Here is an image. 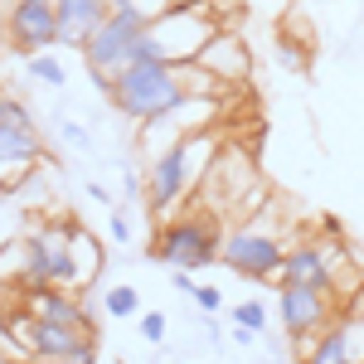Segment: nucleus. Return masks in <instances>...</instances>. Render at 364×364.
<instances>
[{"mask_svg": "<svg viewBox=\"0 0 364 364\" xmlns=\"http://www.w3.org/2000/svg\"><path fill=\"white\" fill-rule=\"evenodd\" d=\"M219 146L224 141L214 132H195V136H180L175 146H166L161 156H151L146 161V204H151V214L170 219L185 199L195 195L204 170L219 156Z\"/></svg>", "mask_w": 364, "mask_h": 364, "instance_id": "nucleus-1", "label": "nucleus"}, {"mask_svg": "<svg viewBox=\"0 0 364 364\" xmlns=\"http://www.w3.org/2000/svg\"><path fill=\"white\" fill-rule=\"evenodd\" d=\"M282 257H287V238H282L277 219H272V204H262L252 219L228 224L224 238H219V262L248 282H272Z\"/></svg>", "mask_w": 364, "mask_h": 364, "instance_id": "nucleus-2", "label": "nucleus"}, {"mask_svg": "<svg viewBox=\"0 0 364 364\" xmlns=\"http://www.w3.org/2000/svg\"><path fill=\"white\" fill-rule=\"evenodd\" d=\"M219 20L204 5H185V10H166L161 20H151L136 44V63H195L204 54V44L219 34Z\"/></svg>", "mask_w": 364, "mask_h": 364, "instance_id": "nucleus-3", "label": "nucleus"}, {"mask_svg": "<svg viewBox=\"0 0 364 364\" xmlns=\"http://www.w3.org/2000/svg\"><path fill=\"white\" fill-rule=\"evenodd\" d=\"M112 107L117 117H127L132 127L166 117L180 97H190L180 83V63H127L112 78Z\"/></svg>", "mask_w": 364, "mask_h": 364, "instance_id": "nucleus-4", "label": "nucleus"}, {"mask_svg": "<svg viewBox=\"0 0 364 364\" xmlns=\"http://www.w3.org/2000/svg\"><path fill=\"white\" fill-rule=\"evenodd\" d=\"M219 238H224V224L209 209H190V214H175V219H166L156 228L146 252L170 262L175 272H195V267L219 262Z\"/></svg>", "mask_w": 364, "mask_h": 364, "instance_id": "nucleus-5", "label": "nucleus"}, {"mask_svg": "<svg viewBox=\"0 0 364 364\" xmlns=\"http://www.w3.org/2000/svg\"><path fill=\"white\" fill-rule=\"evenodd\" d=\"M20 291L34 287H78V267L68 257V228L39 224L34 233H25V267H20Z\"/></svg>", "mask_w": 364, "mask_h": 364, "instance_id": "nucleus-6", "label": "nucleus"}, {"mask_svg": "<svg viewBox=\"0 0 364 364\" xmlns=\"http://www.w3.org/2000/svg\"><path fill=\"white\" fill-rule=\"evenodd\" d=\"M336 291H316V287H282L277 296V321L282 331H287V340L301 350L306 340H316L331 321H336Z\"/></svg>", "mask_w": 364, "mask_h": 364, "instance_id": "nucleus-7", "label": "nucleus"}, {"mask_svg": "<svg viewBox=\"0 0 364 364\" xmlns=\"http://www.w3.org/2000/svg\"><path fill=\"white\" fill-rule=\"evenodd\" d=\"M340 238L326 243H291L277 267V287H316V291H336L340 287Z\"/></svg>", "mask_w": 364, "mask_h": 364, "instance_id": "nucleus-8", "label": "nucleus"}, {"mask_svg": "<svg viewBox=\"0 0 364 364\" xmlns=\"http://www.w3.org/2000/svg\"><path fill=\"white\" fill-rule=\"evenodd\" d=\"M5 39L15 54H49L58 44V10L54 0H15L5 15Z\"/></svg>", "mask_w": 364, "mask_h": 364, "instance_id": "nucleus-9", "label": "nucleus"}, {"mask_svg": "<svg viewBox=\"0 0 364 364\" xmlns=\"http://www.w3.org/2000/svg\"><path fill=\"white\" fill-rule=\"evenodd\" d=\"M195 63L204 68V73H214V78H219L224 87H228V83H243V78L252 73V54H248V44H243V39H238L233 29H219V34H214V39L204 44V54H199Z\"/></svg>", "mask_w": 364, "mask_h": 364, "instance_id": "nucleus-10", "label": "nucleus"}, {"mask_svg": "<svg viewBox=\"0 0 364 364\" xmlns=\"http://www.w3.org/2000/svg\"><path fill=\"white\" fill-rule=\"evenodd\" d=\"M20 306L34 321H58V326H83L92 331V316L83 311V301L68 296V287H34V291H20Z\"/></svg>", "mask_w": 364, "mask_h": 364, "instance_id": "nucleus-11", "label": "nucleus"}, {"mask_svg": "<svg viewBox=\"0 0 364 364\" xmlns=\"http://www.w3.org/2000/svg\"><path fill=\"white\" fill-rule=\"evenodd\" d=\"M296 355H301V364H360L355 355H350V345H345V326H340V316L316 340H306Z\"/></svg>", "mask_w": 364, "mask_h": 364, "instance_id": "nucleus-12", "label": "nucleus"}, {"mask_svg": "<svg viewBox=\"0 0 364 364\" xmlns=\"http://www.w3.org/2000/svg\"><path fill=\"white\" fill-rule=\"evenodd\" d=\"M68 257H73V267H78V287H92V282L102 277V243H97L83 224L68 228Z\"/></svg>", "mask_w": 364, "mask_h": 364, "instance_id": "nucleus-13", "label": "nucleus"}, {"mask_svg": "<svg viewBox=\"0 0 364 364\" xmlns=\"http://www.w3.org/2000/svg\"><path fill=\"white\" fill-rule=\"evenodd\" d=\"M25 78L39 83V87H63L68 83V68H63L54 54H29L25 58Z\"/></svg>", "mask_w": 364, "mask_h": 364, "instance_id": "nucleus-14", "label": "nucleus"}, {"mask_svg": "<svg viewBox=\"0 0 364 364\" xmlns=\"http://www.w3.org/2000/svg\"><path fill=\"white\" fill-rule=\"evenodd\" d=\"M102 311H107L112 321H127V316H136V311H141V291H136V287H127V282H117V287L102 291Z\"/></svg>", "mask_w": 364, "mask_h": 364, "instance_id": "nucleus-15", "label": "nucleus"}, {"mask_svg": "<svg viewBox=\"0 0 364 364\" xmlns=\"http://www.w3.org/2000/svg\"><path fill=\"white\" fill-rule=\"evenodd\" d=\"M0 132H39V122H34V112H29L20 97L0 92Z\"/></svg>", "mask_w": 364, "mask_h": 364, "instance_id": "nucleus-16", "label": "nucleus"}, {"mask_svg": "<svg viewBox=\"0 0 364 364\" xmlns=\"http://www.w3.org/2000/svg\"><path fill=\"white\" fill-rule=\"evenodd\" d=\"M233 326L262 336V331H267V306H262V301H238V306H233Z\"/></svg>", "mask_w": 364, "mask_h": 364, "instance_id": "nucleus-17", "label": "nucleus"}, {"mask_svg": "<svg viewBox=\"0 0 364 364\" xmlns=\"http://www.w3.org/2000/svg\"><path fill=\"white\" fill-rule=\"evenodd\" d=\"M107 238H112L117 248H127V243H132V219H127L122 209H112V214H107Z\"/></svg>", "mask_w": 364, "mask_h": 364, "instance_id": "nucleus-18", "label": "nucleus"}, {"mask_svg": "<svg viewBox=\"0 0 364 364\" xmlns=\"http://www.w3.org/2000/svg\"><path fill=\"white\" fill-rule=\"evenodd\" d=\"M166 311H146V316H141V336L151 340V345H161V340H166Z\"/></svg>", "mask_w": 364, "mask_h": 364, "instance_id": "nucleus-19", "label": "nucleus"}, {"mask_svg": "<svg viewBox=\"0 0 364 364\" xmlns=\"http://www.w3.org/2000/svg\"><path fill=\"white\" fill-rule=\"evenodd\" d=\"M195 306H199V316H214L224 306V291L219 287H195Z\"/></svg>", "mask_w": 364, "mask_h": 364, "instance_id": "nucleus-20", "label": "nucleus"}, {"mask_svg": "<svg viewBox=\"0 0 364 364\" xmlns=\"http://www.w3.org/2000/svg\"><path fill=\"white\" fill-rule=\"evenodd\" d=\"M58 132H63V141H68V146H78V151H92V136H87L78 122H58Z\"/></svg>", "mask_w": 364, "mask_h": 364, "instance_id": "nucleus-21", "label": "nucleus"}, {"mask_svg": "<svg viewBox=\"0 0 364 364\" xmlns=\"http://www.w3.org/2000/svg\"><path fill=\"white\" fill-rule=\"evenodd\" d=\"M97 360H102V355H97V340H83L73 355H63L58 364H97Z\"/></svg>", "mask_w": 364, "mask_h": 364, "instance_id": "nucleus-22", "label": "nucleus"}, {"mask_svg": "<svg viewBox=\"0 0 364 364\" xmlns=\"http://www.w3.org/2000/svg\"><path fill=\"white\" fill-rule=\"evenodd\" d=\"M87 199H92V204H107V209H117L112 190H107V185H97V180H92V185H87Z\"/></svg>", "mask_w": 364, "mask_h": 364, "instance_id": "nucleus-23", "label": "nucleus"}, {"mask_svg": "<svg viewBox=\"0 0 364 364\" xmlns=\"http://www.w3.org/2000/svg\"><path fill=\"white\" fill-rule=\"evenodd\" d=\"M170 287L185 291V296H195V277H190V272H170Z\"/></svg>", "mask_w": 364, "mask_h": 364, "instance_id": "nucleus-24", "label": "nucleus"}, {"mask_svg": "<svg viewBox=\"0 0 364 364\" xmlns=\"http://www.w3.org/2000/svg\"><path fill=\"white\" fill-rule=\"evenodd\" d=\"M321 228H326V238H345V224H340L336 214H321Z\"/></svg>", "mask_w": 364, "mask_h": 364, "instance_id": "nucleus-25", "label": "nucleus"}, {"mask_svg": "<svg viewBox=\"0 0 364 364\" xmlns=\"http://www.w3.org/2000/svg\"><path fill=\"white\" fill-rule=\"evenodd\" d=\"M277 364H287V360H277Z\"/></svg>", "mask_w": 364, "mask_h": 364, "instance_id": "nucleus-26", "label": "nucleus"}]
</instances>
